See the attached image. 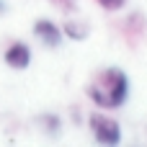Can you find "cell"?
Wrapping results in <instances>:
<instances>
[{
	"label": "cell",
	"mask_w": 147,
	"mask_h": 147,
	"mask_svg": "<svg viewBox=\"0 0 147 147\" xmlns=\"http://www.w3.org/2000/svg\"><path fill=\"white\" fill-rule=\"evenodd\" d=\"M129 90H132L129 75L121 67H116V65L98 70L90 78L88 88H85L90 103L96 109H101V111H116V109H121L129 101Z\"/></svg>",
	"instance_id": "cell-1"
},
{
	"label": "cell",
	"mask_w": 147,
	"mask_h": 147,
	"mask_svg": "<svg viewBox=\"0 0 147 147\" xmlns=\"http://www.w3.org/2000/svg\"><path fill=\"white\" fill-rule=\"evenodd\" d=\"M88 132H90V137H93L96 145H103V147H116V145H121V140H124L121 124L114 116L103 114V111H93L88 116Z\"/></svg>",
	"instance_id": "cell-2"
},
{
	"label": "cell",
	"mask_w": 147,
	"mask_h": 147,
	"mask_svg": "<svg viewBox=\"0 0 147 147\" xmlns=\"http://www.w3.org/2000/svg\"><path fill=\"white\" fill-rule=\"evenodd\" d=\"M31 31H34V39H36L41 47H47V49H59L62 41H65L62 26L54 23L52 18H36L34 26H31Z\"/></svg>",
	"instance_id": "cell-3"
},
{
	"label": "cell",
	"mask_w": 147,
	"mask_h": 147,
	"mask_svg": "<svg viewBox=\"0 0 147 147\" xmlns=\"http://www.w3.org/2000/svg\"><path fill=\"white\" fill-rule=\"evenodd\" d=\"M31 59H34V52H31V47L26 44V41H10L8 47H5V52H3V62L10 67V70H16V72H23V70H28L31 67Z\"/></svg>",
	"instance_id": "cell-4"
},
{
	"label": "cell",
	"mask_w": 147,
	"mask_h": 147,
	"mask_svg": "<svg viewBox=\"0 0 147 147\" xmlns=\"http://www.w3.org/2000/svg\"><path fill=\"white\" fill-rule=\"evenodd\" d=\"M62 34H65V39H72V41H85L88 36H90V28H88V23L85 21H80V18H65L62 21Z\"/></svg>",
	"instance_id": "cell-5"
},
{
	"label": "cell",
	"mask_w": 147,
	"mask_h": 147,
	"mask_svg": "<svg viewBox=\"0 0 147 147\" xmlns=\"http://www.w3.org/2000/svg\"><path fill=\"white\" fill-rule=\"evenodd\" d=\"M39 124L44 127V132H47L49 137H57V134H59V127H62V121H59L57 114H44V116L39 119Z\"/></svg>",
	"instance_id": "cell-6"
},
{
	"label": "cell",
	"mask_w": 147,
	"mask_h": 147,
	"mask_svg": "<svg viewBox=\"0 0 147 147\" xmlns=\"http://www.w3.org/2000/svg\"><path fill=\"white\" fill-rule=\"evenodd\" d=\"M127 3H129V0H96V5L103 8L106 13H119V10H124Z\"/></svg>",
	"instance_id": "cell-7"
},
{
	"label": "cell",
	"mask_w": 147,
	"mask_h": 147,
	"mask_svg": "<svg viewBox=\"0 0 147 147\" xmlns=\"http://www.w3.org/2000/svg\"><path fill=\"white\" fill-rule=\"evenodd\" d=\"M49 3H54V5H57L62 13H72V10H75V3H78V0H49Z\"/></svg>",
	"instance_id": "cell-8"
},
{
	"label": "cell",
	"mask_w": 147,
	"mask_h": 147,
	"mask_svg": "<svg viewBox=\"0 0 147 147\" xmlns=\"http://www.w3.org/2000/svg\"><path fill=\"white\" fill-rule=\"evenodd\" d=\"M5 13H8V3H5V0H0V16H5Z\"/></svg>",
	"instance_id": "cell-9"
}]
</instances>
